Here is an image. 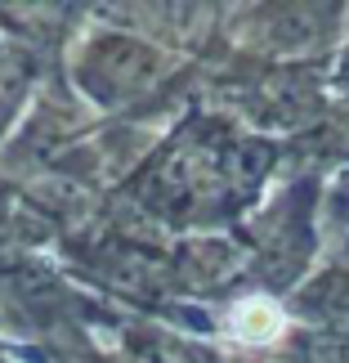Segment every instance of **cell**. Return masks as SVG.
Returning a JSON list of instances; mask_svg holds the SVG:
<instances>
[{"label": "cell", "mask_w": 349, "mask_h": 363, "mask_svg": "<svg viewBox=\"0 0 349 363\" xmlns=\"http://www.w3.org/2000/svg\"><path fill=\"white\" fill-rule=\"evenodd\" d=\"M282 328H287L282 310H278L273 301H264V296H256V301H242V305H237V310L229 314V332H233L237 341H251V345H264V341H273Z\"/></svg>", "instance_id": "obj_1"}]
</instances>
